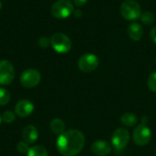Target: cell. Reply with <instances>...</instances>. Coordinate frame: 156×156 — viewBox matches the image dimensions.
Wrapping results in <instances>:
<instances>
[{
  "label": "cell",
  "mask_w": 156,
  "mask_h": 156,
  "mask_svg": "<svg viewBox=\"0 0 156 156\" xmlns=\"http://www.w3.org/2000/svg\"><path fill=\"white\" fill-rule=\"evenodd\" d=\"M56 145L61 155L76 156L84 148L85 136L82 132L76 129L65 131L58 135Z\"/></svg>",
  "instance_id": "obj_1"
},
{
  "label": "cell",
  "mask_w": 156,
  "mask_h": 156,
  "mask_svg": "<svg viewBox=\"0 0 156 156\" xmlns=\"http://www.w3.org/2000/svg\"><path fill=\"white\" fill-rule=\"evenodd\" d=\"M120 13L126 20H137L142 15L141 5L135 0H125L120 6Z\"/></svg>",
  "instance_id": "obj_2"
},
{
  "label": "cell",
  "mask_w": 156,
  "mask_h": 156,
  "mask_svg": "<svg viewBox=\"0 0 156 156\" xmlns=\"http://www.w3.org/2000/svg\"><path fill=\"white\" fill-rule=\"evenodd\" d=\"M50 44L54 50L59 54L68 53L72 46L70 38L67 35L60 32L53 34V36L50 38Z\"/></svg>",
  "instance_id": "obj_3"
},
{
  "label": "cell",
  "mask_w": 156,
  "mask_h": 156,
  "mask_svg": "<svg viewBox=\"0 0 156 156\" xmlns=\"http://www.w3.org/2000/svg\"><path fill=\"white\" fill-rule=\"evenodd\" d=\"M74 13V6L69 0H58L51 6V14L58 19L70 16Z\"/></svg>",
  "instance_id": "obj_4"
},
{
  "label": "cell",
  "mask_w": 156,
  "mask_h": 156,
  "mask_svg": "<svg viewBox=\"0 0 156 156\" xmlns=\"http://www.w3.org/2000/svg\"><path fill=\"white\" fill-rule=\"evenodd\" d=\"M130 142V133L126 128H118L116 129L111 138V144L112 147L117 150L121 151L123 150Z\"/></svg>",
  "instance_id": "obj_5"
},
{
  "label": "cell",
  "mask_w": 156,
  "mask_h": 156,
  "mask_svg": "<svg viewBox=\"0 0 156 156\" xmlns=\"http://www.w3.org/2000/svg\"><path fill=\"white\" fill-rule=\"evenodd\" d=\"M133 140L138 146H145L152 140V131L146 124L138 125L133 133Z\"/></svg>",
  "instance_id": "obj_6"
},
{
  "label": "cell",
  "mask_w": 156,
  "mask_h": 156,
  "mask_svg": "<svg viewBox=\"0 0 156 156\" xmlns=\"http://www.w3.org/2000/svg\"><path fill=\"white\" fill-rule=\"evenodd\" d=\"M99 63H100L99 58L95 54L86 53L80 58L78 61V67L80 71L85 73H90L94 71L98 68Z\"/></svg>",
  "instance_id": "obj_7"
},
{
  "label": "cell",
  "mask_w": 156,
  "mask_h": 156,
  "mask_svg": "<svg viewBox=\"0 0 156 156\" xmlns=\"http://www.w3.org/2000/svg\"><path fill=\"white\" fill-rule=\"evenodd\" d=\"M41 75L38 70L35 69H27L24 70L20 76V83L25 88H34L39 84Z\"/></svg>",
  "instance_id": "obj_8"
},
{
  "label": "cell",
  "mask_w": 156,
  "mask_h": 156,
  "mask_svg": "<svg viewBox=\"0 0 156 156\" xmlns=\"http://www.w3.org/2000/svg\"><path fill=\"white\" fill-rule=\"evenodd\" d=\"M15 79V69L13 64L3 59L0 61V85L5 86L12 83Z\"/></svg>",
  "instance_id": "obj_9"
},
{
  "label": "cell",
  "mask_w": 156,
  "mask_h": 156,
  "mask_svg": "<svg viewBox=\"0 0 156 156\" xmlns=\"http://www.w3.org/2000/svg\"><path fill=\"white\" fill-rule=\"evenodd\" d=\"M34 104L28 100H21L15 106V113L21 118H26L34 112Z\"/></svg>",
  "instance_id": "obj_10"
},
{
  "label": "cell",
  "mask_w": 156,
  "mask_h": 156,
  "mask_svg": "<svg viewBox=\"0 0 156 156\" xmlns=\"http://www.w3.org/2000/svg\"><path fill=\"white\" fill-rule=\"evenodd\" d=\"M112 149V144L105 140H97L91 144V152L96 156L109 155Z\"/></svg>",
  "instance_id": "obj_11"
},
{
  "label": "cell",
  "mask_w": 156,
  "mask_h": 156,
  "mask_svg": "<svg viewBox=\"0 0 156 156\" xmlns=\"http://www.w3.org/2000/svg\"><path fill=\"white\" fill-rule=\"evenodd\" d=\"M22 138L23 141L28 144H34L38 138V131L33 125L26 126L22 131Z\"/></svg>",
  "instance_id": "obj_12"
},
{
  "label": "cell",
  "mask_w": 156,
  "mask_h": 156,
  "mask_svg": "<svg viewBox=\"0 0 156 156\" xmlns=\"http://www.w3.org/2000/svg\"><path fill=\"white\" fill-rule=\"evenodd\" d=\"M127 33H128L129 37L132 40H133V41H139L143 37L144 29H143V27L139 23L133 22V23H132L128 27Z\"/></svg>",
  "instance_id": "obj_13"
},
{
  "label": "cell",
  "mask_w": 156,
  "mask_h": 156,
  "mask_svg": "<svg viewBox=\"0 0 156 156\" xmlns=\"http://www.w3.org/2000/svg\"><path fill=\"white\" fill-rule=\"evenodd\" d=\"M120 121L124 127H133L137 124L138 117L133 112H124L121 116Z\"/></svg>",
  "instance_id": "obj_14"
},
{
  "label": "cell",
  "mask_w": 156,
  "mask_h": 156,
  "mask_svg": "<svg viewBox=\"0 0 156 156\" xmlns=\"http://www.w3.org/2000/svg\"><path fill=\"white\" fill-rule=\"evenodd\" d=\"M65 128H66L65 122L59 118H55L50 122V129L55 134L60 135L65 132Z\"/></svg>",
  "instance_id": "obj_15"
},
{
  "label": "cell",
  "mask_w": 156,
  "mask_h": 156,
  "mask_svg": "<svg viewBox=\"0 0 156 156\" xmlns=\"http://www.w3.org/2000/svg\"><path fill=\"white\" fill-rule=\"evenodd\" d=\"M27 156H48V151L45 147L40 145H36L29 148L28 152L27 153Z\"/></svg>",
  "instance_id": "obj_16"
},
{
  "label": "cell",
  "mask_w": 156,
  "mask_h": 156,
  "mask_svg": "<svg viewBox=\"0 0 156 156\" xmlns=\"http://www.w3.org/2000/svg\"><path fill=\"white\" fill-rule=\"evenodd\" d=\"M141 20L144 24L145 25H152L154 22V15L152 13V12H149V11H146L144 13H143L141 15Z\"/></svg>",
  "instance_id": "obj_17"
},
{
  "label": "cell",
  "mask_w": 156,
  "mask_h": 156,
  "mask_svg": "<svg viewBox=\"0 0 156 156\" xmlns=\"http://www.w3.org/2000/svg\"><path fill=\"white\" fill-rule=\"evenodd\" d=\"M10 101V93L7 90L0 88V106L6 105Z\"/></svg>",
  "instance_id": "obj_18"
},
{
  "label": "cell",
  "mask_w": 156,
  "mask_h": 156,
  "mask_svg": "<svg viewBox=\"0 0 156 156\" xmlns=\"http://www.w3.org/2000/svg\"><path fill=\"white\" fill-rule=\"evenodd\" d=\"M16 120V113L11 111H5L2 115V122L5 123H11Z\"/></svg>",
  "instance_id": "obj_19"
},
{
  "label": "cell",
  "mask_w": 156,
  "mask_h": 156,
  "mask_svg": "<svg viewBox=\"0 0 156 156\" xmlns=\"http://www.w3.org/2000/svg\"><path fill=\"white\" fill-rule=\"evenodd\" d=\"M147 85L153 92H156V71L150 74L147 80Z\"/></svg>",
  "instance_id": "obj_20"
},
{
  "label": "cell",
  "mask_w": 156,
  "mask_h": 156,
  "mask_svg": "<svg viewBox=\"0 0 156 156\" xmlns=\"http://www.w3.org/2000/svg\"><path fill=\"white\" fill-rule=\"evenodd\" d=\"M29 144H27L26 142H19L18 144H17V145H16V149H17V151L19 152V153H21V154H27V152H28V150H29V146H28Z\"/></svg>",
  "instance_id": "obj_21"
},
{
  "label": "cell",
  "mask_w": 156,
  "mask_h": 156,
  "mask_svg": "<svg viewBox=\"0 0 156 156\" xmlns=\"http://www.w3.org/2000/svg\"><path fill=\"white\" fill-rule=\"evenodd\" d=\"M150 36H151V38L153 40V42L156 45V27H154L151 30V33H150Z\"/></svg>",
  "instance_id": "obj_22"
},
{
  "label": "cell",
  "mask_w": 156,
  "mask_h": 156,
  "mask_svg": "<svg viewBox=\"0 0 156 156\" xmlns=\"http://www.w3.org/2000/svg\"><path fill=\"white\" fill-rule=\"evenodd\" d=\"M88 2V0H73V3L75 4L76 6H83L86 3Z\"/></svg>",
  "instance_id": "obj_23"
},
{
  "label": "cell",
  "mask_w": 156,
  "mask_h": 156,
  "mask_svg": "<svg viewBox=\"0 0 156 156\" xmlns=\"http://www.w3.org/2000/svg\"><path fill=\"white\" fill-rule=\"evenodd\" d=\"M1 122H2V115H0V124H1Z\"/></svg>",
  "instance_id": "obj_24"
},
{
  "label": "cell",
  "mask_w": 156,
  "mask_h": 156,
  "mask_svg": "<svg viewBox=\"0 0 156 156\" xmlns=\"http://www.w3.org/2000/svg\"><path fill=\"white\" fill-rule=\"evenodd\" d=\"M1 8H2V2L0 1V10H1Z\"/></svg>",
  "instance_id": "obj_25"
},
{
  "label": "cell",
  "mask_w": 156,
  "mask_h": 156,
  "mask_svg": "<svg viewBox=\"0 0 156 156\" xmlns=\"http://www.w3.org/2000/svg\"><path fill=\"white\" fill-rule=\"evenodd\" d=\"M155 156H156V152H155Z\"/></svg>",
  "instance_id": "obj_26"
},
{
  "label": "cell",
  "mask_w": 156,
  "mask_h": 156,
  "mask_svg": "<svg viewBox=\"0 0 156 156\" xmlns=\"http://www.w3.org/2000/svg\"><path fill=\"white\" fill-rule=\"evenodd\" d=\"M155 62H156V59H155Z\"/></svg>",
  "instance_id": "obj_27"
}]
</instances>
